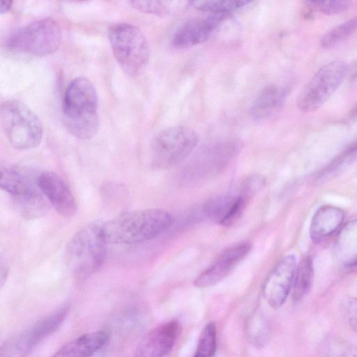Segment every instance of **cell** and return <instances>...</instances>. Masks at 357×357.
Here are the masks:
<instances>
[{
    "label": "cell",
    "mask_w": 357,
    "mask_h": 357,
    "mask_svg": "<svg viewBox=\"0 0 357 357\" xmlns=\"http://www.w3.org/2000/svg\"><path fill=\"white\" fill-rule=\"evenodd\" d=\"M98 98L93 83L77 77L68 85L62 100V120L67 130L82 140L93 138L99 129Z\"/></svg>",
    "instance_id": "6da1fadb"
},
{
    "label": "cell",
    "mask_w": 357,
    "mask_h": 357,
    "mask_svg": "<svg viewBox=\"0 0 357 357\" xmlns=\"http://www.w3.org/2000/svg\"><path fill=\"white\" fill-rule=\"evenodd\" d=\"M172 223L171 214L160 208L127 211L100 225L107 243L136 244L151 240Z\"/></svg>",
    "instance_id": "7a4b0ae2"
},
{
    "label": "cell",
    "mask_w": 357,
    "mask_h": 357,
    "mask_svg": "<svg viewBox=\"0 0 357 357\" xmlns=\"http://www.w3.org/2000/svg\"><path fill=\"white\" fill-rule=\"evenodd\" d=\"M107 244L100 225L97 224L85 226L70 238L66 245L65 260L78 281L87 279L101 268Z\"/></svg>",
    "instance_id": "3957f363"
},
{
    "label": "cell",
    "mask_w": 357,
    "mask_h": 357,
    "mask_svg": "<svg viewBox=\"0 0 357 357\" xmlns=\"http://www.w3.org/2000/svg\"><path fill=\"white\" fill-rule=\"evenodd\" d=\"M108 36L112 53L123 70L130 76L142 73L150 58L148 41L136 26L116 22L108 28Z\"/></svg>",
    "instance_id": "277c9868"
},
{
    "label": "cell",
    "mask_w": 357,
    "mask_h": 357,
    "mask_svg": "<svg viewBox=\"0 0 357 357\" xmlns=\"http://www.w3.org/2000/svg\"><path fill=\"white\" fill-rule=\"evenodd\" d=\"M1 125L10 145L18 150L38 146L43 138V126L36 113L18 100H7L0 109Z\"/></svg>",
    "instance_id": "5b68a950"
},
{
    "label": "cell",
    "mask_w": 357,
    "mask_h": 357,
    "mask_svg": "<svg viewBox=\"0 0 357 357\" xmlns=\"http://www.w3.org/2000/svg\"><path fill=\"white\" fill-rule=\"evenodd\" d=\"M62 34L60 26L46 17L31 22L14 31L6 45L13 52L42 56L52 54L59 47Z\"/></svg>",
    "instance_id": "8992f818"
},
{
    "label": "cell",
    "mask_w": 357,
    "mask_h": 357,
    "mask_svg": "<svg viewBox=\"0 0 357 357\" xmlns=\"http://www.w3.org/2000/svg\"><path fill=\"white\" fill-rule=\"evenodd\" d=\"M197 133L191 128L176 125L160 131L151 144L152 165L160 169H168L183 162L195 149Z\"/></svg>",
    "instance_id": "52a82bcc"
},
{
    "label": "cell",
    "mask_w": 357,
    "mask_h": 357,
    "mask_svg": "<svg viewBox=\"0 0 357 357\" xmlns=\"http://www.w3.org/2000/svg\"><path fill=\"white\" fill-rule=\"evenodd\" d=\"M349 67L342 60L323 66L302 89L297 98V107L303 112L319 109L337 90L349 74Z\"/></svg>",
    "instance_id": "ba28073f"
},
{
    "label": "cell",
    "mask_w": 357,
    "mask_h": 357,
    "mask_svg": "<svg viewBox=\"0 0 357 357\" xmlns=\"http://www.w3.org/2000/svg\"><path fill=\"white\" fill-rule=\"evenodd\" d=\"M240 149L236 141L210 145L202 150L183 169L179 176L182 185H198L213 177L233 160Z\"/></svg>",
    "instance_id": "9c48e42d"
},
{
    "label": "cell",
    "mask_w": 357,
    "mask_h": 357,
    "mask_svg": "<svg viewBox=\"0 0 357 357\" xmlns=\"http://www.w3.org/2000/svg\"><path fill=\"white\" fill-rule=\"evenodd\" d=\"M68 312L67 307H60L5 342L1 357H27L40 342L61 326Z\"/></svg>",
    "instance_id": "30bf717a"
},
{
    "label": "cell",
    "mask_w": 357,
    "mask_h": 357,
    "mask_svg": "<svg viewBox=\"0 0 357 357\" xmlns=\"http://www.w3.org/2000/svg\"><path fill=\"white\" fill-rule=\"evenodd\" d=\"M296 266V256L287 255L276 263L265 279L262 294L272 308H280L285 303L292 287Z\"/></svg>",
    "instance_id": "8fae6325"
},
{
    "label": "cell",
    "mask_w": 357,
    "mask_h": 357,
    "mask_svg": "<svg viewBox=\"0 0 357 357\" xmlns=\"http://www.w3.org/2000/svg\"><path fill=\"white\" fill-rule=\"evenodd\" d=\"M251 245L248 243L234 244L222 252L213 263L194 281V285L206 288L225 279L248 255Z\"/></svg>",
    "instance_id": "7c38bea8"
},
{
    "label": "cell",
    "mask_w": 357,
    "mask_h": 357,
    "mask_svg": "<svg viewBox=\"0 0 357 357\" xmlns=\"http://www.w3.org/2000/svg\"><path fill=\"white\" fill-rule=\"evenodd\" d=\"M38 185L41 193L61 215L71 217L76 213L77 207L73 192L57 174L52 172L41 173L38 176Z\"/></svg>",
    "instance_id": "4fadbf2b"
},
{
    "label": "cell",
    "mask_w": 357,
    "mask_h": 357,
    "mask_svg": "<svg viewBox=\"0 0 357 357\" xmlns=\"http://www.w3.org/2000/svg\"><path fill=\"white\" fill-rule=\"evenodd\" d=\"M226 18L206 15L191 19L181 25L174 33L172 45L176 49H187L206 41L215 28Z\"/></svg>",
    "instance_id": "5bb4252c"
},
{
    "label": "cell",
    "mask_w": 357,
    "mask_h": 357,
    "mask_svg": "<svg viewBox=\"0 0 357 357\" xmlns=\"http://www.w3.org/2000/svg\"><path fill=\"white\" fill-rule=\"evenodd\" d=\"M179 332L180 324L176 320L155 327L141 340L135 357H165L172 350Z\"/></svg>",
    "instance_id": "9a60e30c"
},
{
    "label": "cell",
    "mask_w": 357,
    "mask_h": 357,
    "mask_svg": "<svg viewBox=\"0 0 357 357\" xmlns=\"http://www.w3.org/2000/svg\"><path fill=\"white\" fill-rule=\"evenodd\" d=\"M247 201L240 195L215 197L204 204L203 212L209 220L219 225L231 226L241 218Z\"/></svg>",
    "instance_id": "2e32d148"
},
{
    "label": "cell",
    "mask_w": 357,
    "mask_h": 357,
    "mask_svg": "<svg viewBox=\"0 0 357 357\" xmlns=\"http://www.w3.org/2000/svg\"><path fill=\"white\" fill-rule=\"evenodd\" d=\"M0 172L1 188L13 195L15 200L41 194L38 185V177L33 179L16 167L1 166Z\"/></svg>",
    "instance_id": "e0dca14e"
},
{
    "label": "cell",
    "mask_w": 357,
    "mask_h": 357,
    "mask_svg": "<svg viewBox=\"0 0 357 357\" xmlns=\"http://www.w3.org/2000/svg\"><path fill=\"white\" fill-rule=\"evenodd\" d=\"M345 214L341 208L324 205L314 213L311 222L310 236L314 243H319L331 236L344 222Z\"/></svg>",
    "instance_id": "ac0fdd59"
},
{
    "label": "cell",
    "mask_w": 357,
    "mask_h": 357,
    "mask_svg": "<svg viewBox=\"0 0 357 357\" xmlns=\"http://www.w3.org/2000/svg\"><path fill=\"white\" fill-rule=\"evenodd\" d=\"M109 337L105 331L82 335L66 343L52 357H92L107 343Z\"/></svg>",
    "instance_id": "d6986e66"
},
{
    "label": "cell",
    "mask_w": 357,
    "mask_h": 357,
    "mask_svg": "<svg viewBox=\"0 0 357 357\" xmlns=\"http://www.w3.org/2000/svg\"><path fill=\"white\" fill-rule=\"evenodd\" d=\"M287 96V89L275 84L266 86L256 97L250 108L252 117L266 119L280 110Z\"/></svg>",
    "instance_id": "ffe728a7"
},
{
    "label": "cell",
    "mask_w": 357,
    "mask_h": 357,
    "mask_svg": "<svg viewBox=\"0 0 357 357\" xmlns=\"http://www.w3.org/2000/svg\"><path fill=\"white\" fill-rule=\"evenodd\" d=\"M335 251L346 266L357 259V218L349 222L340 231Z\"/></svg>",
    "instance_id": "44dd1931"
},
{
    "label": "cell",
    "mask_w": 357,
    "mask_h": 357,
    "mask_svg": "<svg viewBox=\"0 0 357 357\" xmlns=\"http://www.w3.org/2000/svg\"><path fill=\"white\" fill-rule=\"evenodd\" d=\"M129 3L142 13L158 17L174 15L192 6V1H131Z\"/></svg>",
    "instance_id": "7402d4cb"
},
{
    "label": "cell",
    "mask_w": 357,
    "mask_h": 357,
    "mask_svg": "<svg viewBox=\"0 0 357 357\" xmlns=\"http://www.w3.org/2000/svg\"><path fill=\"white\" fill-rule=\"evenodd\" d=\"M245 334L248 342L255 347H264L269 340L270 327L267 318L259 310L252 312L245 323Z\"/></svg>",
    "instance_id": "603a6c76"
},
{
    "label": "cell",
    "mask_w": 357,
    "mask_h": 357,
    "mask_svg": "<svg viewBox=\"0 0 357 357\" xmlns=\"http://www.w3.org/2000/svg\"><path fill=\"white\" fill-rule=\"evenodd\" d=\"M314 269L312 258L304 257L296 266L293 284L292 298L294 302L302 300L309 292L313 282Z\"/></svg>",
    "instance_id": "cb8c5ba5"
},
{
    "label": "cell",
    "mask_w": 357,
    "mask_h": 357,
    "mask_svg": "<svg viewBox=\"0 0 357 357\" xmlns=\"http://www.w3.org/2000/svg\"><path fill=\"white\" fill-rule=\"evenodd\" d=\"M248 1L209 0L192 1V6L206 15H217L225 18L249 4Z\"/></svg>",
    "instance_id": "d4e9b609"
},
{
    "label": "cell",
    "mask_w": 357,
    "mask_h": 357,
    "mask_svg": "<svg viewBox=\"0 0 357 357\" xmlns=\"http://www.w3.org/2000/svg\"><path fill=\"white\" fill-rule=\"evenodd\" d=\"M357 154V142L347 146L317 176L318 182H326L341 174L354 160Z\"/></svg>",
    "instance_id": "484cf974"
},
{
    "label": "cell",
    "mask_w": 357,
    "mask_h": 357,
    "mask_svg": "<svg viewBox=\"0 0 357 357\" xmlns=\"http://www.w3.org/2000/svg\"><path fill=\"white\" fill-rule=\"evenodd\" d=\"M357 31V16L333 28L322 36L320 44L323 48H331Z\"/></svg>",
    "instance_id": "4316f807"
},
{
    "label": "cell",
    "mask_w": 357,
    "mask_h": 357,
    "mask_svg": "<svg viewBox=\"0 0 357 357\" xmlns=\"http://www.w3.org/2000/svg\"><path fill=\"white\" fill-rule=\"evenodd\" d=\"M216 340L215 325L209 322L202 331L193 357H213L216 350Z\"/></svg>",
    "instance_id": "83f0119b"
},
{
    "label": "cell",
    "mask_w": 357,
    "mask_h": 357,
    "mask_svg": "<svg viewBox=\"0 0 357 357\" xmlns=\"http://www.w3.org/2000/svg\"><path fill=\"white\" fill-rule=\"evenodd\" d=\"M43 194L15 199V203L20 214L27 219H34L43 215L47 205L43 199Z\"/></svg>",
    "instance_id": "f1b7e54d"
},
{
    "label": "cell",
    "mask_w": 357,
    "mask_h": 357,
    "mask_svg": "<svg viewBox=\"0 0 357 357\" xmlns=\"http://www.w3.org/2000/svg\"><path fill=\"white\" fill-rule=\"evenodd\" d=\"M322 353L324 357H357V349L348 342L337 338L325 341Z\"/></svg>",
    "instance_id": "f546056e"
},
{
    "label": "cell",
    "mask_w": 357,
    "mask_h": 357,
    "mask_svg": "<svg viewBox=\"0 0 357 357\" xmlns=\"http://www.w3.org/2000/svg\"><path fill=\"white\" fill-rule=\"evenodd\" d=\"M305 3L313 10L328 15L342 13L350 6V2L344 0H310Z\"/></svg>",
    "instance_id": "4dcf8cb0"
},
{
    "label": "cell",
    "mask_w": 357,
    "mask_h": 357,
    "mask_svg": "<svg viewBox=\"0 0 357 357\" xmlns=\"http://www.w3.org/2000/svg\"><path fill=\"white\" fill-rule=\"evenodd\" d=\"M265 183L264 177L260 175L250 176L242 182L239 195L248 200L264 188Z\"/></svg>",
    "instance_id": "1f68e13d"
},
{
    "label": "cell",
    "mask_w": 357,
    "mask_h": 357,
    "mask_svg": "<svg viewBox=\"0 0 357 357\" xmlns=\"http://www.w3.org/2000/svg\"><path fill=\"white\" fill-rule=\"evenodd\" d=\"M341 311L350 327L357 332V298L349 297L343 300Z\"/></svg>",
    "instance_id": "d6a6232c"
},
{
    "label": "cell",
    "mask_w": 357,
    "mask_h": 357,
    "mask_svg": "<svg viewBox=\"0 0 357 357\" xmlns=\"http://www.w3.org/2000/svg\"><path fill=\"white\" fill-rule=\"evenodd\" d=\"M8 274V268L6 266H4V264L1 262V279H0V283H1V287L2 288L7 278Z\"/></svg>",
    "instance_id": "836d02e7"
},
{
    "label": "cell",
    "mask_w": 357,
    "mask_h": 357,
    "mask_svg": "<svg viewBox=\"0 0 357 357\" xmlns=\"http://www.w3.org/2000/svg\"><path fill=\"white\" fill-rule=\"evenodd\" d=\"M13 2L12 1H2L1 2L0 13L3 14L10 10L13 6Z\"/></svg>",
    "instance_id": "e575fe53"
},
{
    "label": "cell",
    "mask_w": 357,
    "mask_h": 357,
    "mask_svg": "<svg viewBox=\"0 0 357 357\" xmlns=\"http://www.w3.org/2000/svg\"><path fill=\"white\" fill-rule=\"evenodd\" d=\"M349 74L353 80H357V63H356L351 68H349Z\"/></svg>",
    "instance_id": "d590c367"
},
{
    "label": "cell",
    "mask_w": 357,
    "mask_h": 357,
    "mask_svg": "<svg viewBox=\"0 0 357 357\" xmlns=\"http://www.w3.org/2000/svg\"><path fill=\"white\" fill-rule=\"evenodd\" d=\"M347 267L349 271L357 273V259L347 265Z\"/></svg>",
    "instance_id": "8d00e7d4"
},
{
    "label": "cell",
    "mask_w": 357,
    "mask_h": 357,
    "mask_svg": "<svg viewBox=\"0 0 357 357\" xmlns=\"http://www.w3.org/2000/svg\"><path fill=\"white\" fill-rule=\"evenodd\" d=\"M351 118L352 119H357V107H356L355 110L354 111L352 115H351Z\"/></svg>",
    "instance_id": "74e56055"
}]
</instances>
